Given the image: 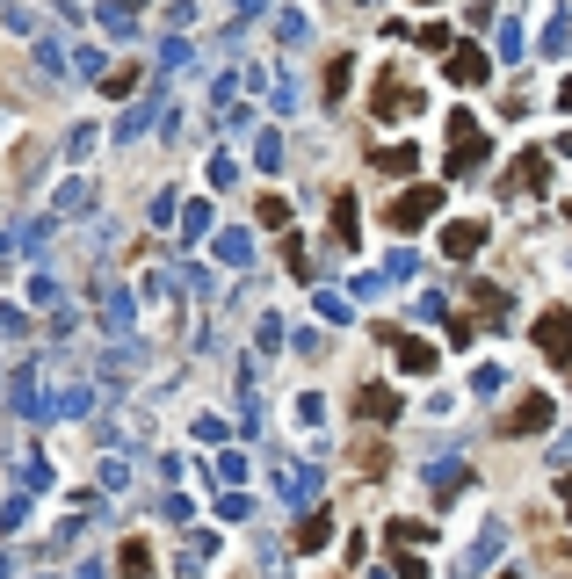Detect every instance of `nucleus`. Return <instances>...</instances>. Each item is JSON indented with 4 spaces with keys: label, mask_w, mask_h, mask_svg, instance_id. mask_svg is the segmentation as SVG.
<instances>
[{
    "label": "nucleus",
    "mask_w": 572,
    "mask_h": 579,
    "mask_svg": "<svg viewBox=\"0 0 572 579\" xmlns=\"http://www.w3.org/2000/svg\"><path fill=\"white\" fill-rule=\"evenodd\" d=\"M363 413L370 420H391V391H363Z\"/></svg>",
    "instance_id": "6"
},
{
    "label": "nucleus",
    "mask_w": 572,
    "mask_h": 579,
    "mask_svg": "<svg viewBox=\"0 0 572 579\" xmlns=\"http://www.w3.org/2000/svg\"><path fill=\"white\" fill-rule=\"evenodd\" d=\"M544 420H551V413H544V399H522L515 413H507V428H515V435H529V428H544Z\"/></svg>",
    "instance_id": "3"
},
{
    "label": "nucleus",
    "mask_w": 572,
    "mask_h": 579,
    "mask_svg": "<svg viewBox=\"0 0 572 579\" xmlns=\"http://www.w3.org/2000/svg\"><path fill=\"white\" fill-rule=\"evenodd\" d=\"M428 210H435V189H413V196H399V203H391V225H420Z\"/></svg>",
    "instance_id": "2"
},
{
    "label": "nucleus",
    "mask_w": 572,
    "mask_h": 579,
    "mask_svg": "<svg viewBox=\"0 0 572 579\" xmlns=\"http://www.w3.org/2000/svg\"><path fill=\"white\" fill-rule=\"evenodd\" d=\"M449 80H464V87H471V80H486V66H478L471 51H457V58H449Z\"/></svg>",
    "instance_id": "4"
},
{
    "label": "nucleus",
    "mask_w": 572,
    "mask_h": 579,
    "mask_svg": "<svg viewBox=\"0 0 572 579\" xmlns=\"http://www.w3.org/2000/svg\"><path fill=\"white\" fill-rule=\"evenodd\" d=\"M449 254H478V225H457V232H449Z\"/></svg>",
    "instance_id": "5"
},
{
    "label": "nucleus",
    "mask_w": 572,
    "mask_h": 579,
    "mask_svg": "<svg viewBox=\"0 0 572 579\" xmlns=\"http://www.w3.org/2000/svg\"><path fill=\"white\" fill-rule=\"evenodd\" d=\"M536 341H544L558 362H572V312H544L536 319Z\"/></svg>",
    "instance_id": "1"
}]
</instances>
